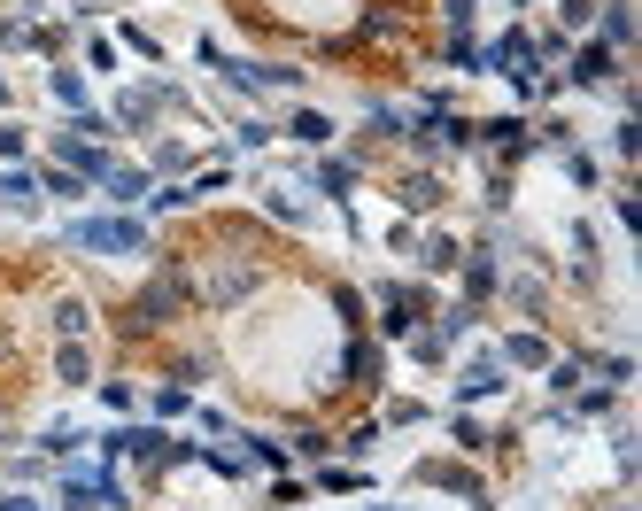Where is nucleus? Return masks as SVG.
<instances>
[{"instance_id":"1a4fd4ad","label":"nucleus","mask_w":642,"mask_h":511,"mask_svg":"<svg viewBox=\"0 0 642 511\" xmlns=\"http://www.w3.org/2000/svg\"><path fill=\"white\" fill-rule=\"evenodd\" d=\"M457 388H465V395H496L503 380H496V364H480V372H465V380H457Z\"/></svg>"},{"instance_id":"423d86ee","label":"nucleus","mask_w":642,"mask_h":511,"mask_svg":"<svg viewBox=\"0 0 642 511\" xmlns=\"http://www.w3.org/2000/svg\"><path fill=\"white\" fill-rule=\"evenodd\" d=\"M294 140H310V148H325V140H333V124H325L318 109H302V117H294Z\"/></svg>"},{"instance_id":"0eeeda50","label":"nucleus","mask_w":642,"mask_h":511,"mask_svg":"<svg viewBox=\"0 0 642 511\" xmlns=\"http://www.w3.org/2000/svg\"><path fill=\"white\" fill-rule=\"evenodd\" d=\"M480 132H488L496 148H526V124L519 117H496V124H480Z\"/></svg>"},{"instance_id":"6e6552de","label":"nucleus","mask_w":642,"mask_h":511,"mask_svg":"<svg viewBox=\"0 0 642 511\" xmlns=\"http://www.w3.org/2000/svg\"><path fill=\"white\" fill-rule=\"evenodd\" d=\"M109 194H117V202H140L147 179H140V171H109Z\"/></svg>"},{"instance_id":"ddd939ff","label":"nucleus","mask_w":642,"mask_h":511,"mask_svg":"<svg viewBox=\"0 0 642 511\" xmlns=\"http://www.w3.org/2000/svg\"><path fill=\"white\" fill-rule=\"evenodd\" d=\"M596 8H604V0H565V24H588Z\"/></svg>"},{"instance_id":"7ed1b4c3","label":"nucleus","mask_w":642,"mask_h":511,"mask_svg":"<svg viewBox=\"0 0 642 511\" xmlns=\"http://www.w3.org/2000/svg\"><path fill=\"white\" fill-rule=\"evenodd\" d=\"M573 78H581V86H604V78H612V47H581Z\"/></svg>"},{"instance_id":"f257e3e1","label":"nucleus","mask_w":642,"mask_h":511,"mask_svg":"<svg viewBox=\"0 0 642 511\" xmlns=\"http://www.w3.org/2000/svg\"><path fill=\"white\" fill-rule=\"evenodd\" d=\"M70 241H78V248H101V256H132L147 233L132 225V217H109V225H70Z\"/></svg>"},{"instance_id":"f8f14e48","label":"nucleus","mask_w":642,"mask_h":511,"mask_svg":"<svg viewBox=\"0 0 642 511\" xmlns=\"http://www.w3.org/2000/svg\"><path fill=\"white\" fill-rule=\"evenodd\" d=\"M349 179H356L349 163H325V171H318V186H325V194H349Z\"/></svg>"},{"instance_id":"20e7f679","label":"nucleus","mask_w":642,"mask_h":511,"mask_svg":"<svg viewBox=\"0 0 642 511\" xmlns=\"http://www.w3.org/2000/svg\"><path fill=\"white\" fill-rule=\"evenodd\" d=\"M62 155H70L78 171H93V179H109V155H101V148H86V140H70V132H62Z\"/></svg>"},{"instance_id":"9b49d317","label":"nucleus","mask_w":642,"mask_h":511,"mask_svg":"<svg viewBox=\"0 0 642 511\" xmlns=\"http://www.w3.org/2000/svg\"><path fill=\"white\" fill-rule=\"evenodd\" d=\"M86 318H93L86 302H62V310H55V326H62V333H86Z\"/></svg>"},{"instance_id":"39448f33","label":"nucleus","mask_w":642,"mask_h":511,"mask_svg":"<svg viewBox=\"0 0 642 511\" xmlns=\"http://www.w3.org/2000/svg\"><path fill=\"white\" fill-rule=\"evenodd\" d=\"M604 39H612V47H627V39H635V16H627V0H612V8H604Z\"/></svg>"},{"instance_id":"f03ea898","label":"nucleus","mask_w":642,"mask_h":511,"mask_svg":"<svg viewBox=\"0 0 642 511\" xmlns=\"http://www.w3.org/2000/svg\"><path fill=\"white\" fill-rule=\"evenodd\" d=\"M171 310H178V279H155V287L132 302V326H171Z\"/></svg>"},{"instance_id":"9d476101","label":"nucleus","mask_w":642,"mask_h":511,"mask_svg":"<svg viewBox=\"0 0 642 511\" xmlns=\"http://www.w3.org/2000/svg\"><path fill=\"white\" fill-rule=\"evenodd\" d=\"M403 202H410V210H434L441 194H434V179H410V186H403Z\"/></svg>"}]
</instances>
